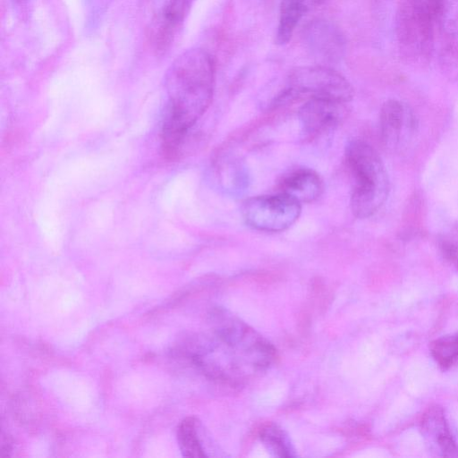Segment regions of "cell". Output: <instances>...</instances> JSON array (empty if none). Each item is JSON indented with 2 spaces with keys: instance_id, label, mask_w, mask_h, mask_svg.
<instances>
[{
  "instance_id": "cell-1",
  "label": "cell",
  "mask_w": 458,
  "mask_h": 458,
  "mask_svg": "<svg viewBox=\"0 0 458 458\" xmlns=\"http://www.w3.org/2000/svg\"><path fill=\"white\" fill-rule=\"evenodd\" d=\"M208 323L209 333L193 338L182 352L209 379L240 386L276 363L273 344L226 309L214 308Z\"/></svg>"
},
{
  "instance_id": "cell-2",
  "label": "cell",
  "mask_w": 458,
  "mask_h": 458,
  "mask_svg": "<svg viewBox=\"0 0 458 458\" xmlns=\"http://www.w3.org/2000/svg\"><path fill=\"white\" fill-rule=\"evenodd\" d=\"M215 79L214 59L202 48L184 51L166 71L167 102L161 137L168 157L181 154L191 129L210 106Z\"/></svg>"
},
{
  "instance_id": "cell-3",
  "label": "cell",
  "mask_w": 458,
  "mask_h": 458,
  "mask_svg": "<svg viewBox=\"0 0 458 458\" xmlns=\"http://www.w3.org/2000/svg\"><path fill=\"white\" fill-rule=\"evenodd\" d=\"M344 161L352 179V211L359 218L369 217L384 205L389 192L383 161L376 149L361 139L348 140Z\"/></svg>"
},
{
  "instance_id": "cell-4",
  "label": "cell",
  "mask_w": 458,
  "mask_h": 458,
  "mask_svg": "<svg viewBox=\"0 0 458 458\" xmlns=\"http://www.w3.org/2000/svg\"><path fill=\"white\" fill-rule=\"evenodd\" d=\"M301 97L346 104L353 98V89L344 76L327 65L301 66L289 73L286 86L275 104H286Z\"/></svg>"
},
{
  "instance_id": "cell-5",
  "label": "cell",
  "mask_w": 458,
  "mask_h": 458,
  "mask_svg": "<svg viewBox=\"0 0 458 458\" xmlns=\"http://www.w3.org/2000/svg\"><path fill=\"white\" fill-rule=\"evenodd\" d=\"M301 212V204L281 192L250 198L242 207L244 222L257 231L267 233H278L290 228L298 220Z\"/></svg>"
},
{
  "instance_id": "cell-6",
  "label": "cell",
  "mask_w": 458,
  "mask_h": 458,
  "mask_svg": "<svg viewBox=\"0 0 458 458\" xmlns=\"http://www.w3.org/2000/svg\"><path fill=\"white\" fill-rule=\"evenodd\" d=\"M345 111V103L309 98L298 112L304 139L311 140L333 131L344 120Z\"/></svg>"
},
{
  "instance_id": "cell-7",
  "label": "cell",
  "mask_w": 458,
  "mask_h": 458,
  "mask_svg": "<svg viewBox=\"0 0 458 458\" xmlns=\"http://www.w3.org/2000/svg\"><path fill=\"white\" fill-rule=\"evenodd\" d=\"M303 40L310 53L324 64H335L344 57V34L329 21L318 19L308 23L303 30Z\"/></svg>"
},
{
  "instance_id": "cell-8",
  "label": "cell",
  "mask_w": 458,
  "mask_h": 458,
  "mask_svg": "<svg viewBox=\"0 0 458 458\" xmlns=\"http://www.w3.org/2000/svg\"><path fill=\"white\" fill-rule=\"evenodd\" d=\"M379 127L384 144L397 148L407 140L415 127V120L409 107L401 101H386L379 114Z\"/></svg>"
},
{
  "instance_id": "cell-9",
  "label": "cell",
  "mask_w": 458,
  "mask_h": 458,
  "mask_svg": "<svg viewBox=\"0 0 458 458\" xmlns=\"http://www.w3.org/2000/svg\"><path fill=\"white\" fill-rule=\"evenodd\" d=\"M420 428L430 451L438 456L458 457V444L452 435L443 408L429 407L422 415Z\"/></svg>"
},
{
  "instance_id": "cell-10",
  "label": "cell",
  "mask_w": 458,
  "mask_h": 458,
  "mask_svg": "<svg viewBox=\"0 0 458 458\" xmlns=\"http://www.w3.org/2000/svg\"><path fill=\"white\" fill-rule=\"evenodd\" d=\"M278 189L295 200L310 203L322 194L324 185L319 174L307 167H298L284 174L278 182Z\"/></svg>"
},
{
  "instance_id": "cell-11",
  "label": "cell",
  "mask_w": 458,
  "mask_h": 458,
  "mask_svg": "<svg viewBox=\"0 0 458 458\" xmlns=\"http://www.w3.org/2000/svg\"><path fill=\"white\" fill-rule=\"evenodd\" d=\"M194 0H168L153 23L152 38L157 50H165L183 22Z\"/></svg>"
},
{
  "instance_id": "cell-12",
  "label": "cell",
  "mask_w": 458,
  "mask_h": 458,
  "mask_svg": "<svg viewBox=\"0 0 458 458\" xmlns=\"http://www.w3.org/2000/svg\"><path fill=\"white\" fill-rule=\"evenodd\" d=\"M329 0H282L276 34L277 45L287 44L300 21L310 11L318 8Z\"/></svg>"
},
{
  "instance_id": "cell-13",
  "label": "cell",
  "mask_w": 458,
  "mask_h": 458,
  "mask_svg": "<svg viewBox=\"0 0 458 458\" xmlns=\"http://www.w3.org/2000/svg\"><path fill=\"white\" fill-rule=\"evenodd\" d=\"M267 450L276 457H295L297 454L287 433L275 423H267L259 433Z\"/></svg>"
},
{
  "instance_id": "cell-14",
  "label": "cell",
  "mask_w": 458,
  "mask_h": 458,
  "mask_svg": "<svg viewBox=\"0 0 458 458\" xmlns=\"http://www.w3.org/2000/svg\"><path fill=\"white\" fill-rule=\"evenodd\" d=\"M177 439L184 457L202 458L208 456L199 437V422L195 418L188 417L182 420L177 429Z\"/></svg>"
},
{
  "instance_id": "cell-15",
  "label": "cell",
  "mask_w": 458,
  "mask_h": 458,
  "mask_svg": "<svg viewBox=\"0 0 458 458\" xmlns=\"http://www.w3.org/2000/svg\"><path fill=\"white\" fill-rule=\"evenodd\" d=\"M430 353L443 369L458 365V332L443 335L430 344Z\"/></svg>"
},
{
  "instance_id": "cell-16",
  "label": "cell",
  "mask_w": 458,
  "mask_h": 458,
  "mask_svg": "<svg viewBox=\"0 0 458 458\" xmlns=\"http://www.w3.org/2000/svg\"><path fill=\"white\" fill-rule=\"evenodd\" d=\"M410 10L420 17L433 21L440 13L443 0H405Z\"/></svg>"
},
{
  "instance_id": "cell-17",
  "label": "cell",
  "mask_w": 458,
  "mask_h": 458,
  "mask_svg": "<svg viewBox=\"0 0 458 458\" xmlns=\"http://www.w3.org/2000/svg\"><path fill=\"white\" fill-rule=\"evenodd\" d=\"M440 248L445 258L458 268V228L441 239Z\"/></svg>"
},
{
  "instance_id": "cell-18",
  "label": "cell",
  "mask_w": 458,
  "mask_h": 458,
  "mask_svg": "<svg viewBox=\"0 0 458 458\" xmlns=\"http://www.w3.org/2000/svg\"><path fill=\"white\" fill-rule=\"evenodd\" d=\"M13 8L19 14H26L29 13L34 0H10Z\"/></svg>"
}]
</instances>
